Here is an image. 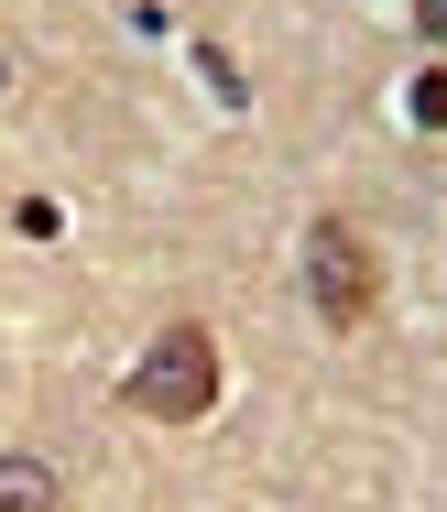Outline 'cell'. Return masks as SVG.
I'll return each instance as SVG.
<instances>
[{
    "mask_svg": "<svg viewBox=\"0 0 447 512\" xmlns=\"http://www.w3.org/2000/svg\"><path fill=\"white\" fill-rule=\"evenodd\" d=\"M415 22H426V44H447V0H415Z\"/></svg>",
    "mask_w": 447,
    "mask_h": 512,
    "instance_id": "5b68a950",
    "label": "cell"
},
{
    "mask_svg": "<svg viewBox=\"0 0 447 512\" xmlns=\"http://www.w3.org/2000/svg\"><path fill=\"white\" fill-rule=\"evenodd\" d=\"M208 404H219V338H208V327H164V338L142 349V371H131V414L197 425Z\"/></svg>",
    "mask_w": 447,
    "mask_h": 512,
    "instance_id": "6da1fadb",
    "label": "cell"
},
{
    "mask_svg": "<svg viewBox=\"0 0 447 512\" xmlns=\"http://www.w3.org/2000/svg\"><path fill=\"white\" fill-rule=\"evenodd\" d=\"M306 295H317L328 327H360V316L382 306V273H371V240L360 229H338V218L306 229Z\"/></svg>",
    "mask_w": 447,
    "mask_h": 512,
    "instance_id": "7a4b0ae2",
    "label": "cell"
},
{
    "mask_svg": "<svg viewBox=\"0 0 447 512\" xmlns=\"http://www.w3.org/2000/svg\"><path fill=\"white\" fill-rule=\"evenodd\" d=\"M415 120H426V131H447V77H426V88H415Z\"/></svg>",
    "mask_w": 447,
    "mask_h": 512,
    "instance_id": "277c9868",
    "label": "cell"
},
{
    "mask_svg": "<svg viewBox=\"0 0 447 512\" xmlns=\"http://www.w3.org/2000/svg\"><path fill=\"white\" fill-rule=\"evenodd\" d=\"M0 512H55V469L44 458H0Z\"/></svg>",
    "mask_w": 447,
    "mask_h": 512,
    "instance_id": "3957f363",
    "label": "cell"
}]
</instances>
